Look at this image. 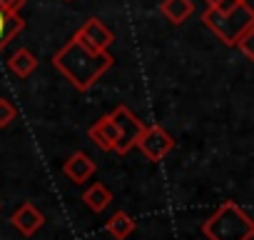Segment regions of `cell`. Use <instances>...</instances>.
Wrapping results in <instances>:
<instances>
[{
	"instance_id": "obj_12",
	"label": "cell",
	"mask_w": 254,
	"mask_h": 240,
	"mask_svg": "<svg viewBox=\"0 0 254 240\" xmlns=\"http://www.w3.org/2000/svg\"><path fill=\"white\" fill-rule=\"evenodd\" d=\"M160 13L172 25H182L194 13V3H192V0H162V3H160Z\"/></svg>"
},
{
	"instance_id": "obj_2",
	"label": "cell",
	"mask_w": 254,
	"mask_h": 240,
	"mask_svg": "<svg viewBox=\"0 0 254 240\" xmlns=\"http://www.w3.org/2000/svg\"><path fill=\"white\" fill-rule=\"evenodd\" d=\"M202 235L207 240H252L254 238V220L249 218V213L239 203L224 200L202 223Z\"/></svg>"
},
{
	"instance_id": "obj_3",
	"label": "cell",
	"mask_w": 254,
	"mask_h": 240,
	"mask_svg": "<svg viewBox=\"0 0 254 240\" xmlns=\"http://www.w3.org/2000/svg\"><path fill=\"white\" fill-rule=\"evenodd\" d=\"M199 20L204 23L207 30L214 33L217 40H222L227 48H234V43L254 28V10L249 8V3H242L237 10L232 13H217L212 8H204Z\"/></svg>"
},
{
	"instance_id": "obj_17",
	"label": "cell",
	"mask_w": 254,
	"mask_h": 240,
	"mask_svg": "<svg viewBox=\"0 0 254 240\" xmlns=\"http://www.w3.org/2000/svg\"><path fill=\"white\" fill-rule=\"evenodd\" d=\"M28 0H0V10L5 13H13V15H20V10L25 8Z\"/></svg>"
},
{
	"instance_id": "obj_7",
	"label": "cell",
	"mask_w": 254,
	"mask_h": 240,
	"mask_svg": "<svg viewBox=\"0 0 254 240\" xmlns=\"http://www.w3.org/2000/svg\"><path fill=\"white\" fill-rule=\"evenodd\" d=\"M63 173H65V178L72 180L75 185H82V183H87V180L97 173V163H95L87 153L75 150V153L63 163Z\"/></svg>"
},
{
	"instance_id": "obj_10",
	"label": "cell",
	"mask_w": 254,
	"mask_h": 240,
	"mask_svg": "<svg viewBox=\"0 0 254 240\" xmlns=\"http://www.w3.org/2000/svg\"><path fill=\"white\" fill-rule=\"evenodd\" d=\"M105 230L107 235H112L115 240H127L135 230H137V223L130 213H125V210H115V215L105 223Z\"/></svg>"
},
{
	"instance_id": "obj_6",
	"label": "cell",
	"mask_w": 254,
	"mask_h": 240,
	"mask_svg": "<svg viewBox=\"0 0 254 240\" xmlns=\"http://www.w3.org/2000/svg\"><path fill=\"white\" fill-rule=\"evenodd\" d=\"M75 38H77L82 45H87L90 50H95V53H107V48L115 43V35L110 33V28H107L100 18L85 20V23L80 25V30L75 33Z\"/></svg>"
},
{
	"instance_id": "obj_11",
	"label": "cell",
	"mask_w": 254,
	"mask_h": 240,
	"mask_svg": "<svg viewBox=\"0 0 254 240\" xmlns=\"http://www.w3.org/2000/svg\"><path fill=\"white\" fill-rule=\"evenodd\" d=\"M8 70L15 75V78H30L35 70H38V58L28 50V48H18L10 58H8Z\"/></svg>"
},
{
	"instance_id": "obj_8",
	"label": "cell",
	"mask_w": 254,
	"mask_h": 240,
	"mask_svg": "<svg viewBox=\"0 0 254 240\" xmlns=\"http://www.w3.org/2000/svg\"><path fill=\"white\" fill-rule=\"evenodd\" d=\"M10 225H13L18 233H23L25 238H30V235H35V233L45 225V215H43V210L35 208L33 203H23V205L10 215Z\"/></svg>"
},
{
	"instance_id": "obj_16",
	"label": "cell",
	"mask_w": 254,
	"mask_h": 240,
	"mask_svg": "<svg viewBox=\"0 0 254 240\" xmlns=\"http://www.w3.org/2000/svg\"><path fill=\"white\" fill-rule=\"evenodd\" d=\"M252 40H254V28H252V30H247V33H244V35H242V38L234 43V48H237V50H239L247 60H254V48H252Z\"/></svg>"
},
{
	"instance_id": "obj_15",
	"label": "cell",
	"mask_w": 254,
	"mask_h": 240,
	"mask_svg": "<svg viewBox=\"0 0 254 240\" xmlns=\"http://www.w3.org/2000/svg\"><path fill=\"white\" fill-rule=\"evenodd\" d=\"M15 118H18L15 105H13L8 98H0V128H8Z\"/></svg>"
},
{
	"instance_id": "obj_21",
	"label": "cell",
	"mask_w": 254,
	"mask_h": 240,
	"mask_svg": "<svg viewBox=\"0 0 254 240\" xmlns=\"http://www.w3.org/2000/svg\"><path fill=\"white\" fill-rule=\"evenodd\" d=\"M0 208H3V205H0Z\"/></svg>"
},
{
	"instance_id": "obj_20",
	"label": "cell",
	"mask_w": 254,
	"mask_h": 240,
	"mask_svg": "<svg viewBox=\"0 0 254 240\" xmlns=\"http://www.w3.org/2000/svg\"><path fill=\"white\" fill-rule=\"evenodd\" d=\"M67 3H70V0H67Z\"/></svg>"
},
{
	"instance_id": "obj_14",
	"label": "cell",
	"mask_w": 254,
	"mask_h": 240,
	"mask_svg": "<svg viewBox=\"0 0 254 240\" xmlns=\"http://www.w3.org/2000/svg\"><path fill=\"white\" fill-rule=\"evenodd\" d=\"M92 213H105L107 208H110V203H112V193H110V188L105 185V183H95V185H90L85 193H82V198H80Z\"/></svg>"
},
{
	"instance_id": "obj_5",
	"label": "cell",
	"mask_w": 254,
	"mask_h": 240,
	"mask_svg": "<svg viewBox=\"0 0 254 240\" xmlns=\"http://www.w3.org/2000/svg\"><path fill=\"white\" fill-rule=\"evenodd\" d=\"M135 148L142 150V155L152 163H160L162 158H167L172 150H175V138L162 128V125H145L140 140L135 143Z\"/></svg>"
},
{
	"instance_id": "obj_1",
	"label": "cell",
	"mask_w": 254,
	"mask_h": 240,
	"mask_svg": "<svg viewBox=\"0 0 254 240\" xmlns=\"http://www.w3.org/2000/svg\"><path fill=\"white\" fill-rule=\"evenodd\" d=\"M53 68L77 90L87 93L110 68H112V55L110 53H95L87 45H82L75 35L53 55Z\"/></svg>"
},
{
	"instance_id": "obj_4",
	"label": "cell",
	"mask_w": 254,
	"mask_h": 240,
	"mask_svg": "<svg viewBox=\"0 0 254 240\" xmlns=\"http://www.w3.org/2000/svg\"><path fill=\"white\" fill-rule=\"evenodd\" d=\"M110 115V120L115 123V128H117V145H115V153L117 155H127L132 148H135V143L140 140V135H142V130H145V120L142 118H137L127 105H117L112 113H107Z\"/></svg>"
},
{
	"instance_id": "obj_18",
	"label": "cell",
	"mask_w": 254,
	"mask_h": 240,
	"mask_svg": "<svg viewBox=\"0 0 254 240\" xmlns=\"http://www.w3.org/2000/svg\"><path fill=\"white\" fill-rule=\"evenodd\" d=\"M242 3H247V0H219L212 10H217V13H232V10H237Z\"/></svg>"
},
{
	"instance_id": "obj_19",
	"label": "cell",
	"mask_w": 254,
	"mask_h": 240,
	"mask_svg": "<svg viewBox=\"0 0 254 240\" xmlns=\"http://www.w3.org/2000/svg\"><path fill=\"white\" fill-rule=\"evenodd\" d=\"M204 3H207V8H214V5L219 3V0H204Z\"/></svg>"
},
{
	"instance_id": "obj_9",
	"label": "cell",
	"mask_w": 254,
	"mask_h": 240,
	"mask_svg": "<svg viewBox=\"0 0 254 240\" xmlns=\"http://www.w3.org/2000/svg\"><path fill=\"white\" fill-rule=\"evenodd\" d=\"M87 138L105 153H112L115 145H117V128L115 123L110 120V115H102L100 120H95V123L87 128Z\"/></svg>"
},
{
	"instance_id": "obj_13",
	"label": "cell",
	"mask_w": 254,
	"mask_h": 240,
	"mask_svg": "<svg viewBox=\"0 0 254 240\" xmlns=\"http://www.w3.org/2000/svg\"><path fill=\"white\" fill-rule=\"evenodd\" d=\"M23 30H25V20L20 15L0 10V53H3L10 45V40H15Z\"/></svg>"
}]
</instances>
